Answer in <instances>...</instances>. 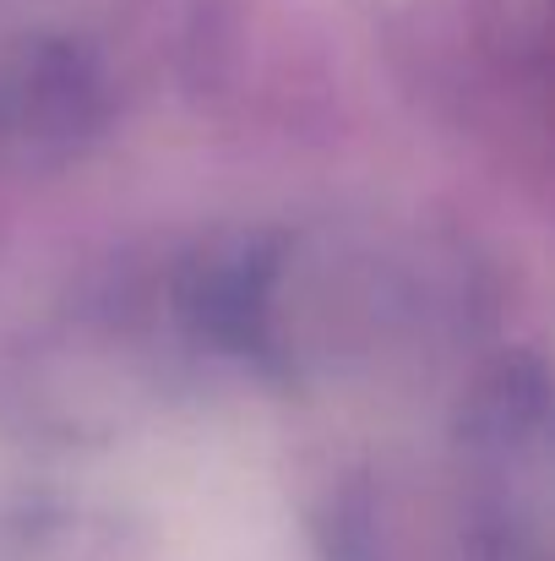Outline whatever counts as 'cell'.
Segmentation results:
<instances>
[{
    "instance_id": "1",
    "label": "cell",
    "mask_w": 555,
    "mask_h": 561,
    "mask_svg": "<svg viewBox=\"0 0 555 561\" xmlns=\"http://www.w3.org/2000/svg\"><path fill=\"white\" fill-rule=\"evenodd\" d=\"M170 561H300L278 535H267L251 518H218L196 529Z\"/></svg>"
}]
</instances>
